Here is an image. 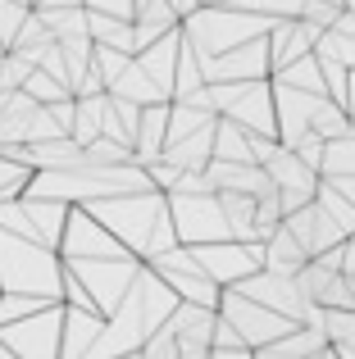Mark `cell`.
Here are the masks:
<instances>
[{
	"label": "cell",
	"instance_id": "1",
	"mask_svg": "<svg viewBox=\"0 0 355 359\" xmlns=\"http://www.w3.org/2000/svg\"><path fill=\"white\" fill-rule=\"evenodd\" d=\"M178 355H182V346H178L173 327H164V332H155L151 341L142 346V359H178Z\"/></svg>",
	"mask_w": 355,
	"mask_h": 359
}]
</instances>
